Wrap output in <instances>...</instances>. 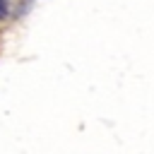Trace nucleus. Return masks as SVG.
Listing matches in <instances>:
<instances>
[{"mask_svg":"<svg viewBox=\"0 0 154 154\" xmlns=\"http://www.w3.org/2000/svg\"><path fill=\"white\" fill-rule=\"evenodd\" d=\"M7 10H10V0H0V22L5 19V14H7Z\"/></svg>","mask_w":154,"mask_h":154,"instance_id":"nucleus-1","label":"nucleus"}]
</instances>
